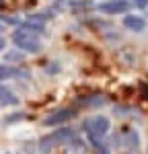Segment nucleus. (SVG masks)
Segmentation results:
<instances>
[{"mask_svg": "<svg viewBox=\"0 0 148 154\" xmlns=\"http://www.w3.org/2000/svg\"><path fill=\"white\" fill-rule=\"evenodd\" d=\"M85 131L88 134V138H103L107 131H109V119L97 115V117H91L85 121Z\"/></svg>", "mask_w": 148, "mask_h": 154, "instance_id": "obj_3", "label": "nucleus"}, {"mask_svg": "<svg viewBox=\"0 0 148 154\" xmlns=\"http://www.w3.org/2000/svg\"><path fill=\"white\" fill-rule=\"evenodd\" d=\"M12 43L17 45L19 49H23V51H29V54H37L39 51V39H37V35H33V33H27V31H17L14 35H12Z\"/></svg>", "mask_w": 148, "mask_h": 154, "instance_id": "obj_2", "label": "nucleus"}, {"mask_svg": "<svg viewBox=\"0 0 148 154\" xmlns=\"http://www.w3.org/2000/svg\"><path fill=\"white\" fill-rule=\"evenodd\" d=\"M136 8H148V0H134Z\"/></svg>", "mask_w": 148, "mask_h": 154, "instance_id": "obj_12", "label": "nucleus"}, {"mask_svg": "<svg viewBox=\"0 0 148 154\" xmlns=\"http://www.w3.org/2000/svg\"><path fill=\"white\" fill-rule=\"evenodd\" d=\"M78 103L85 105V107H101V105H105V97H103V95L82 97V99H78Z\"/></svg>", "mask_w": 148, "mask_h": 154, "instance_id": "obj_9", "label": "nucleus"}, {"mask_svg": "<svg viewBox=\"0 0 148 154\" xmlns=\"http://www.w3.org/2000/svg\"><path fill=\"white\" fill-rule=\"evenodd\" d=\"M0 31H2V25H0Z\"/></svg>", "mask_w": 148, "mask_h": 154, "instance_id": "obj_15", "label": "nucleus"}, {"mask_svg": "<svg viewBox=\"0 0 148 154\" xmlns=\"http://www.w3.org/2000/svg\"><path fill=\"white\" fill-rule=\"evenodd\" d=\"M0 21H4V23H11V25H17V23H19V19H14V17H0Z\"/></svg>", "mask_w": 148, "mask_h": 154, "instance_id": "obj_13", "label": "nucleus"}, {"mask_svg": "<svg viewBox=\"0 0 148 154\" xmlns=\"http://www.w3.org/2000/svg\"><path fill=\"white\" fill-rule=\"evenodd\" d=\"M128 8H130L128 0H109L99 4V11L105 14H122V12H128Z\"/></svg>", "mask_w": 148, "mask_h": 154, "instance_id": "obj_5", "label": "nucleus"}, {"mask_svg": "<svg viewBox=\"0 0 148 154\" xmlns=\"http://www.w3.org/2000/svg\"><path fill=\"white\" fill-rule=\"evenodd\" d=\"M27 115L25 113H12V115H6L4 117V125H8V123H17L19 119H25Z\"/></svg>", "mask_w": 148, "mask_h": 154, "instance_id": "obj_10", "label": "nucleus"}, {"mask_svg": "<svg viewBox=\"0 0 148 154\" xmlns=\"http://www.w3.org/2000/svg\"><path fill=\"white\" fill-rule=\"evenodd\" d=\"M0 4H2V0H0Z\"/></svg>", "mask_w": 148, "mask_h": 154, "instance_id": "obj_16", "label": "nucleus"}, {"mask_svg": "<svg viewBox=\"0 0 148 154\" xmlns=\"http://www.w3.org/2000/svg\"><path fill=\"white\" fill-rule=\"evenodd\" d=\"M8 105H19V99L14 93H11L6 86L0 84V107H8Z\"/></svg>", "mask_w": 148, "mask_h": 154, "instance_id": "obj_7", "label": "nucleus"}, {"mask_svg": "<svg viewBox=\"0 0 148 154\" xmlns=\"http://www.w3.org/2000/svg\"><path fill=\"white\" fill-rule=\"evenodd\" d=\"M21 58H23V56H21V54H17V51L6 54V60H8V62H17V60H21Z\"/></svg>", "mask_w": 148, "mask_h": 154, "instance_id": "obj_11", "label": "nucleus"}, {"mask_svg": "<svg viewBox=\"0 0 148 154\" xmlns=\"http://www.w3.org/2000/svg\"><path fill=\"white\" fill-rule=\"evenodd\" d=\"M4 45H6V41H4V39L0 37V49H4Z\"/></svg>", "mask_w": 148, "mask_h": 154, "instance_id": "obj_14", "label": "nucleus"}, {"mask_svg": "<svg viewBox=\"0 0 148 154\" xmlns=\"http://www.w3.org/2000/svg\"><path fill=\"white\" fill-rule=\"evenodd\" d=\"M19 76H27V72L12 68V66H2L0 64V80H8V78H19Z\"/></svg>", "mask_w": 148, "mask_h": 154, "instance_id": "obj_8", "label": "nucleus"}, {"mask_svg": "<svg viewBox=\"0 0 148 154\" xmlns=\"http://www.w3.org/2000/svg\"><path fill=\"white\" fill-rule=\"evenodd\" d=\"M76 117V109H70V107H66V109H58V111H54L51 115L43 119V125H48V128H54V125H60L64 121H68V119Z\"/></svg>", "mask_w": 148, "mask_h": 154, "instance_id": "obj_4", "label": "nucleus"}, {"mask_svg": "<svg viewBox=\"0 0 148 154\" xmlns=\"http://www.w3.org/2000/svg\"><path fill=\"white\" fill-rule=\"evenodd\" d=\"M123 25L132 31H144L146 29V21L142 17H136V14H125L123 17Z\"/></svg>", "mask_w": 148, "mask_h": 154, "instance_id": "obj_6", "label": "nucleus"}, {"mask_svg": "<svg viewBox=\"0 0 148 154\" xmlns=\"http://www.w3.org/2000/svg\"><path fill=\"white\" fill-rule=\"evenodd\" d=\"M74 140V131L70 128H60L58 131H54V134H49V136H43L41 138V142H39V150L41 154L49 152L54 146H58V144H68Z\"/></svg>", "mask_w": 148, "mask_h": 154, "instance_id": "obj_1", "label": "nucleus"}]
</instances>
